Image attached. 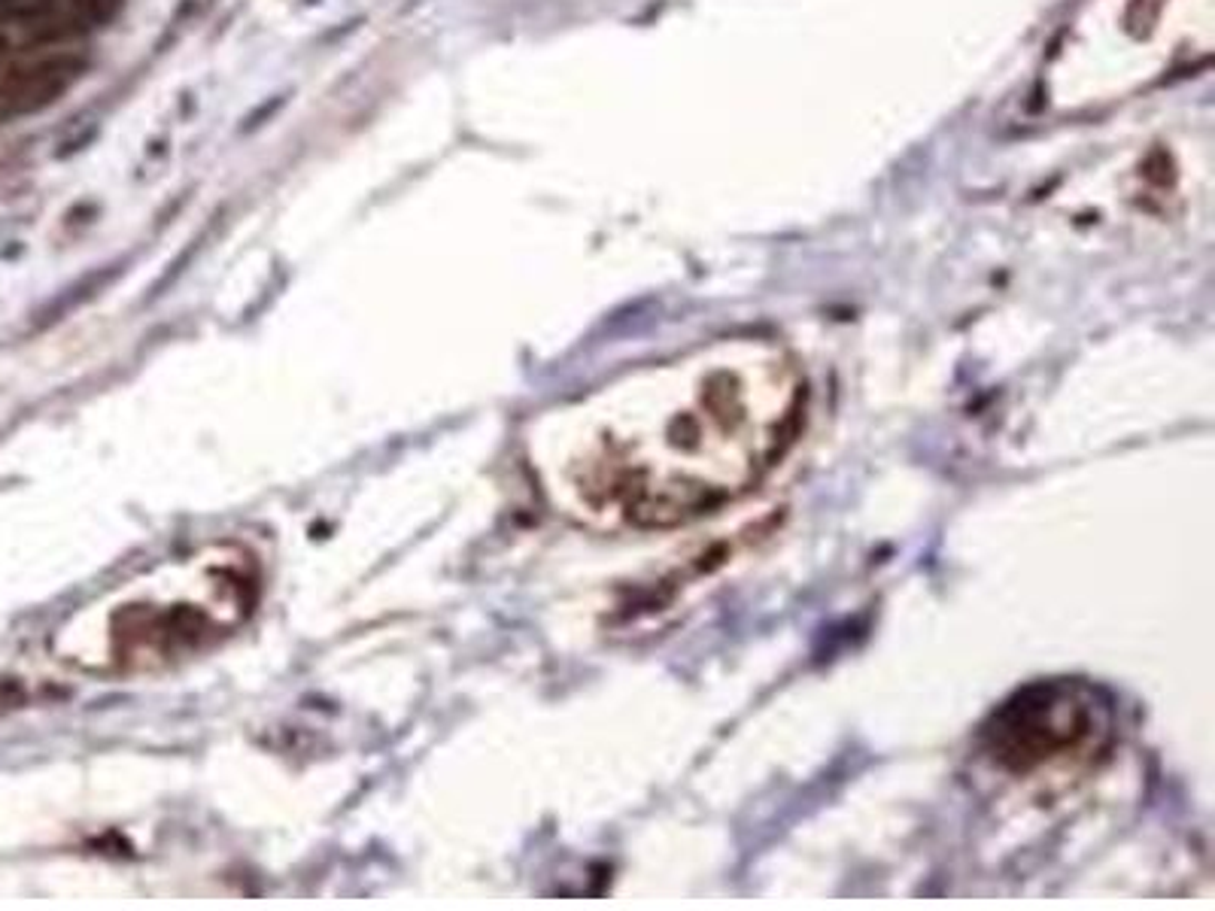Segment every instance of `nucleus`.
<instances>
[{"instance_id": "5", "label": "nucleus", "mask_w": 1215, "mask_h": 911, "mask_svg": "<svg viewBox=\"0 0 1215 911\" xmlns=\"http://www.w3.org/2000/svg\"><path fill=\"white\" fill-rule=\"evenodd\" d=\"M283 103H286V98H283V95H274V98H270V101H265V103H261V107H259V110H253V113H249L247 119H244V125H240V131H244V135H249V131H253V128H259V125H265V119H270V116L277 113V110H280Z\"/></svg>"}, {"instance_id": "3", "label": "nucleus", "mask_w": 1215, "mask_h": 911, "mask_svg": "<svg viewBox=\"0 0 1215 911\" xmlns=\"http://www.w3.org/2000/svg\"><path fill=\"white\" fill-rule=\"evenodd\" d=\"M1113 730L1109 702L1079 681H1046L1015 693L985 726V754L1021 778L1079 765L1100 754Z\"/></svg>"}, {"instance_id": "4", "label": "nucleus", "mask_w": 1215, "mask_h": 911, "mask_svg": "<svg viewBox=\"0 0 1215 911\" xmlns=\"http://www.w3.org/2000/svg\"><path fill=\"white\" fill-rule=\"evenodd\" d=\"M86 68H89V61L77 52H56V56L34 58L28 65L12 68L0 82L10 116L40 113L46 107H52L86 73Z\"/></svg>"}, {"instance_id": "1", "label": "nucleus", "mask_w": 1215, "mask_h": 911, "mask_svg": "<svg viewBox=\"0 0 1215 911\" xmlns=\"http://www.w3.org/2000/svg\"><path fill=\"white\" fill-rule=\"evenodd\" d=\"M806 398V374L778 340H711L547 410L530 459L565 517L602 532L675 529L776 468Z\"/></svg>"}, {"instance_id": "2", "label": "nucleus", "mask_w": 1215, "mask_h": 911, "mask_svg": "<svg viewBox=\"0 0 1215 911\" xmlns=\"http://www.w3.org/2000/svg\"><path fill=\"white\" fill-rule=\"evenodd\" d=\"M256 553L216 541L103 590L61 630L68 660L101 677H131L214 651L259 605Z\"/></svg>"}]
</instances>
